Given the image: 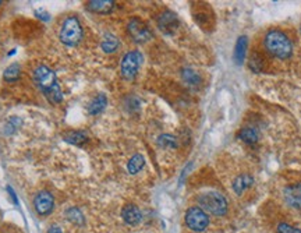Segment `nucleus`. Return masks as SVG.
<instances>
[{"label":"nucleus","mask_w":301,"mask_h":233,"mask_svg":"<svg viewBox=\"0 0 301 233\" xmlns=\"http://www.w3.org/2000/svg\"><path fill=\"white\" fill-rule=\"evenodd\" d=\"M264 45L268 52L278 59H289L293 53V45L289 36L279 29H272L268 32L264 39Z\"/></svg>","instance_id":"f257e3e1"},{"label":"nucleus","mask_w":301,"mask_h":233,"mask_svg":"<svg viewBox=\"0 0 301 233\" xmlns=\"http://www.w3.org/2000/svg\"><path fill=\"white\" fill-rule=\"evenodd\" d=\"M82 34H84V31H82V25L80 23V20L74 17V16H70L62 24L59 38H60V41L63 42L64 45L75 46V45H78L81 42Z\"/></svg>","instance_id":"f03ea898"},{"label":"nucleus","mask_w":301,"mask_h":233,"mask_svg":"<svg viewBox=\"0 0 301 233\" xmlns=\"http://www.w3.org/2000/svg\"><path fill=\"white\" fill-rule=\"evenodd\" d=\"M198 203L204 211H207L212 215L222 216L227 212V200L220 193H204L198 197Z\"/></svg>","instance_id":"7ed1b4c3"},{"label":"nucleus","mask_w":301,"mask_h":233,"mask_svg":"<svg viewBox=\"0 0 301 233\" xmlns=\"http://www.w3.org/2000/svg\"><path fill=\"white\" fill-rule=\"evenodd\" d=\"M185 223L194 232H203L209 225V216L201 207H191L185 212Z\"/></svg>","instance_id":"20e7f679"},{"label":"nucleus","mask_w":301,"mask_h":233,"mask_svg":"<svg viewBox=\"0 0 301 233\" xmlns=\"http://www.w3.org/2000/svg\"><path fill=\"white\" fill-rule=\"evenodd\" d=\"M141 63H142V55L138 51L126 53L122 60V64H120L122 76L126 80H134L135 76H137V73H138Z\"/></svg>","instance_id":"39448f33"},{"label":"nucleus","mask_w":301,"mask_h":233,"mask_svg":"<svg viewBox=\"0 0 301 233\" xmlns=\"http://www.w3.org/2000/svg\"><path fill=\"white\" fill-rule=\"evenodd\" d=\"M128 34L131 36V39L137 43H145L152 38V31L146 25V24L139 20V18H133L130 20V23L127 25Z\"/></svg>","instance_id":"423d86ee"},{"label":"nucleus","mask_w":301,"mask_h":233,"mask_svg":"<svg viewBox=\"0 0 301 233\" xmlns=\"http://www.w3.org/2000/svg\"><path fill=\"white\" fill-rule=\"evenodd\" d=\"M34 81L36 82V85L41 88L42 91L45 92L46 89L56 84V74L52 69H49L47 66H38L34 70Z\"/></svg>","instance_id":"0eeeda50"},{"label":"nucleus","mask_w":301,"mask_h":233,"mask_svg":"<svg viewBox=\"0 0 301 233\" xmlns=\"http://www.w3.org/2000/svg\"><path fill=\"white\" fill-rule=\"evenodd\" d=\"M34 207L38 215H49L55 208V198L49 192H39L34 198Z\"/></svg>","instance_id":"6e6552de"},{"label":"nucleus","mask_w":301,"mask_h":233,"mask_svg":"<svg viewBox=\"0 0 301 233\" xmlns=\"http://www.w3.org/2000/svg\"><path fill=\"white\" fill-rule=\"evenodd\" d=\"M158 25L165 34H173L179 28V18L176 17L174 13L165 12L158 18Z\"/></svg>","instance_id":"1a4fd4ad"},{"label":"nucleus","mask_w":301,"mask_h":233,"mask_svg":"<svg viewBox=\"0 0 301 233\" xmlns=\"http://www.w3.org/2000/svg\"><path fill=\"white\" fill-rule=\"evenodd\" d=\"M284 200L293 208H301V184H293L284 189Z\"/></svg>","instance_id":"9d476101"},{"label":"nucleus","mask_w":301,"mask_h":233,"mask_svg":"<svg viewBox=\"0 0 301 233\" xmlns=\"http://www.w3.org/2000/svg\"><path fill=\"white\" fill-rule=\"evenodd\" d=\"M87 9L89 12L96 14H109L115 9V2L112 0H91L87 3Z\"/></svg>","instance_id":"9b49d317"},{"label":"nucleus","mask_w":301,"mask_h":233,"mask_svg":"<svg viewBox=\"0 0 301 233\" xmlns=\"http://www.w3.org/2000/svg\"><path fill=\"white\" fill-rule=\"evenodd\" d=\"M122 216L126 223L128 225H138L141 219H142V214L137 205L134 204H127L122 211Z\"/></svg>","instance_id":"f8f14e48"},{"label":"nucleus","mask_w":301,"mask_h":233,"mask_svg":"<svg viewBox=\"0 0 301 233\" xmlns=\"http://www.w3.org/2000/svg\"><path fill=\"white\" fill-rule=\"evenodd\" d=\"M247 46H248L247 36H240L236 42V48H234V62L237 64H243V62L245 60Z\"/></svg>","instance_id":"ddd939ff"},{"label":"nucleus","mask_w":301,"mask_h":233,"mask_svg":"<svg viewBox=\"0 0 301 233\" xmlns=\"http://www.w3.org/2000/svg\"><path fill=\"white\" fill-rule=\"evenodd\" d=\"M63 140L73 146L82 147L88 141V135L85 131H69L63 135Z\"/></svg>","instance_id":"4468645a"},{"label":"nucleus","mask_w":301,"mask_h":233,"mask_svg":"<svg viewBox=\"0 0 301 233\" xmlns=\"http://www.w3.org/2000/svg\"><path fill=\"white\" fill-rule=\"evenodd\" d=\"M254 183V179L253 176L249 175H240L237 176L234 181H233V190L236 192V194L241 196L244 190H247L251 184Z\"/></svg>","instance_id":"2eb2a0df"},{"label":"nucleus","mask_w":301,"mask_h":233,"mask_svg":"<svg viewBox=\"0 0 301 233\" xmlns=\"http://www.w3.org/2000/svg\"><path fill=\"white\" fill-rule=\"evenodd\" d=\"M108 105V98L105 94H99L98 97L91 101V104L88 105V113L89 115H99L101 112L104 111L105 108Z\"/></svg>","instance_id":"dca6fc26"},{"label":"nucleus","mask_w":301,"mask_h":233,"mask_svg":"<svg viewBox=\"0 0 301 233\" xmlns=\"http://www.w3.org/2000/svg\"><path fill=\"white\" fill-rule=\"evenodd\" d=\"M119 45H120V42H119V39L113 34H105L102 43H101V48L104 49L105 53H113L116 52Z\"/></svg>","instance_id":"f3484780"},{"label":"nucleus","mask_w":301,"mask_h":233,"mask_svg":"<svg viewBox=\"0 0 301 233\" xmlns=\"http://www.w3.org/2000/svg\"><path fill=\"white\" fill-rule=\"evenodd\" d=\"M145 165V158L141 154H135L131 157V159L127 163V169L131 175H137L139 170L144 168Z\"/></svg>","instance_id":"a211bd4d"},{"label":"nucleus","mask_w":301,"mask_h":233,"mask_svg":"<svg viewBox=\"0 0 301 233\" xmlns=\"http://www.w3.org/2000/svg\"><path fill=\"white\" fill-rule=\"evenodd\" d=\"M238 138H241L247 144H255L258 141V133L253 127H244L238 133Z\"/></svg>","instance_id":"6ab92c4d"},{"label":"nucleus","mask_w":301,"mask_h":233,"mask_svg":"<svg viewBox=\"0 0 301 233\" xmlns=\"http://www.w3.org/2000/svg\"><path fill=\"white\" fill-rule=\"evenodd\" d=\"M20 76H21V69H20V66L17 63L10 64L3 73V78L7 82H16L20 78Z\"/></svg>","instance_id":"aec40b11"},{"label":"nucleus","mask_w":301,"mask_h":233,"mask_svg":"<svg viewBox=\"0 0 301 233\" xmlns=\"http://www.w3.org/2000/svg\"><path fill=\"white\" fill-rule=\"evenodd\" d=\"M66 216H67V219L70 222H73L75 225H78V226H82L84 225V222H85V218L82 215V212L78 208H69V210L66 211Z\"/></svg>","instance_id":"412c9836"},{"label":"nucleus","mask_w":301,"mask_h":233,"mask_svg":"<svg viewBox=\"0 0 301 233\" xmlns=\"http://www.w3.org/2000/svg\"><path fill=\"white\" fill-rule=\"evenodd\" d=\"M45 95L47 97V99L53 102V104H59V102H62L63 101V92H62V88L59 87V84L56 82L55 85L49 88L45 91Z\"/></svg>","instance_id":"4be33fe9"},{"label":"nucleus","mask_w":301,"mask_h":233,"mask_svg":"<svg viewBox=\"0 0 301 233\" xmlns=\"http://www.w3.org/2000/svg\"><path fill=\"white\" fill-rule=\"evenodd\" d=\"M181 76H183V80H184L188 85H198V84L201 82L199 74H198L197 71L191 70V69H184L183 73H181Z\"/></svg>","instance_id":"5701e85b"},{"label":"nucleus","mask_w":301,"mask_h":233,"mask_svg":"<svg viewBox=\"0 0 301 233\" xmlns=\"http://www.w3.org/2000/svg\"><path fill=\"white\" fill-rule=\"evenodd\" d=\"M158 144L162 147V148H176L177 143L173 135L170 134H162L158 138Z\"/></svg>","instance_id":"b1692460"},{"label":"nucleus","mask_w":301,"mask_h":233,"mask_svg":"<svg viewBox=\"0 0 301 233\" xmlns=\"http://www.w3.org/2000/svg\"><path fill=\"white\" fill-rule=\"evenodd\" d=\"M21 126V120L18 117H12L9 122H7L6 127H5V134L10 135L13 134L14 131H17V128Z\"/></svg>","instance_id":"393cba45"},{"label":"nucleus","mask_w":301,"mask_h":233,"mask_svg":"<svg viewBox=\"0 0 301 233\" xmlns=\"http://www.w3.org/2000/svg\"><path fill=\"white\" fill-rule=\"evenodd\" d=\"M279 233H301V229L295 226H291L289 223H279L278 225Z\"/></svg>","instance_id":"a878e982"},{"label":"nucleus","mask_w":301,"mask_h":233,"mask_svg":"<svg viewBox=\"0 0 301 233\" xmlns=\"http://www.w3.org/2000/svg\"><path fill=\"white\" fill-rule=\"evenodd\" d=\"M7 192H9V194H10V197H12V200H13V203L17 205L18 204V200H17V196H16V193H14V190H13L10 186H7Z\"/></svg>","instance_id":"bb28decb"},{"label":"nucleus","mask_w":301,"mask_h":233,"mask_svg":"<svg viewBox=\"0 0 301 233\" xmlns=\"http://www.w3.org/2000/svg\"><path fill=\"white\" fill-rule=\"evenodd\" d=\"M47 233H63L62 232V229L59 226H51V229L47 230Z\"/></svg>","instance_id":"cd10ccee"},{"label":"nucleus","mask_w":301,"mask_h":233,"mask_svg":"<svg viewBox=\"0 0 301 233\" xmlns=\"http://www.w3.org/2000/svg\"><path fill=\"white\" fill-rule=\"evenodd\" d=\"M0 5H2V0H0Z\"/></svg>","instance_id":"c85d7f7f"}]
</instances>
